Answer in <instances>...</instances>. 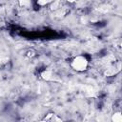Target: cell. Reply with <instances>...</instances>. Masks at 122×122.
<instances>
[{
  "mask_svg": "<svg viewBox=\"0 0 122 122\" xmlns=\"http://www.w3.org/2000/svg\"><path fill=\"white\" fill-rule=\"evenodd\" d=\"M89 65H90L89 60L84 55H76V56H74L71 59V63H70L71 68L73 71H75L76 72H83V71H87L88 68H89Z\"/></svg>",
  "mask_w": 122,
  "mask_h": 122,
  "instance_id": "1",
  "label": "cell"
},
{
  "mask_svg": "<svg viewBox=\"0 0 122 122\" xmlns=\"http://www.w3.org/2000/svg\"><path fill=\"white\" fill-rule=\"evenodd\" d=\"M53 75H54V73H53V71L51 70H44L41 72V74H40L41 78L43 80H45V81H51V80H52Z\"/></svg>",
  "mask_w": 122,
  "mask_h": 122,
  "instance_id": "2",
  "label": "cell"
},
{
  "mask_svg": "<svg viewBox=\"0 0 122 122\" xmlns=\"http://www.w3.org/2000/svg\"><path fill=\"white\" fill-rule=\"evenodd\" d=\"M112 120L113 122H121L122 121V115H121V112L118 111V112H114V113L112 115Z\"/></svg>",
  "mask_w": 122,
  "mask_h": 122,
  "instance_id": "3",
  "label": "cell"
},
{
  "mask_svg": "<svg viewBox=\"0 0 122 122\" xmlns=\"http://www.w3.org/2000/svg\"><path fill=\"white\" fill-rule=\"evenodd\" d=\"M19 6L22 8H28L31 4V0H18Z\"/></svg>",
  "mask_w": 122,
  "mask_h": 122,
  "instance_id": "4",
  "label": "cell"
},
{
  "mask_svg": "<svg viewBox=\"0 0 122 122\" xmlns=\"http://www.w3.org/2000/svg\"><path fill=\"white\" fill-rule=\"evenodd\" d=\"M53 0H36V3L38 6L40 7H45V6H48L50 5Z\"/></svg>",
  "mask_w": 122,
  "mask_h": 122,
  "instance_id": "5",
  "label": "cell"
},
{
  "mask_svg": "<svg viewBox=\"0 0 122 122\" xmlns=\"http://www.w3.org/2000/svg\"><path fill=\"white\" fill-rule=\"evenodd\" d=\"M34 55H35V53H34V51H33L32 50H30V51H27V56H28V57H32V56H34Z\"/></svg>",
  "mask_w": 122,
  "mask_h": 122,
  "instance_id": "6",
  "label": "cell"
}]
</instances>
